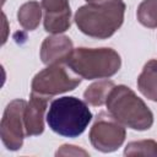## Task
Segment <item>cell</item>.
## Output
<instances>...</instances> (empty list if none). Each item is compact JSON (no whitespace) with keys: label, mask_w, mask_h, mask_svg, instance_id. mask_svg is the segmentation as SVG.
I'll use <instances>...</instances> for the list:
<instances>
[{"label":"cell","mask_w":157,"mask_h":157,"mask_svg":"<svg viewBox=\"0 0 157 157\" xmlns=\"http://www.w3.org/2000/svg\"><path fill=\"white\" fill-rule=\"evenodd\" d=\"M123 0H98L87 2L75 13V23L86 36L105 39L112 37L124 22Z\"/></svg>","instance_id":"cell-1"},{"label":"cell","mask_w":157,"mask_h":157,"mask_svg":"<svg viewBox=\"0 0 157 157\" xmlns=\"http://www.w3.org/2000/svg\"><path fill=\"white\" fill-rule=\"evenodd\" d=\"M105 105L114 119L132 130H148L153 124L152 112L128 86H114L108 94Z\"/></svg>","instance_id":"cell-2"},{"label":"cell","mask_w":157,"mask_h":157,"mask_svg":"<svg viewBox=\"0 0 157 157\" xmlns=\"http://www.w3.org/2000/svg\"><path fill=\"white\" fill-rule=\"evenodd\" d=\"M65 64L80 77L94 80L115 75L120 69L121 59L112 48H76Z\"/></svg>","instance_id":"cell-3"},{"label":"cell","mask_w":157,"mask_h":157,"mask_svg":"<svg viewBox=\"0 0 157 157\" xmlns=\"http://www.w3.org/2000/svg\"><path fill=\"white\" fill-rule=\"evenodd\" d=\"M91 120L92 113L86 102L76 97L54 99L47 113L49 128L65 137H77L86 130Z\"/></svg>","instance_id":"cell-4"},{"label":"cell","mask_w":157,"mask_h":157,"mask_svg":"<svg viewBox=\"0 0 157 157\" xmlns=\"http://www.w3.org/2000/svg\"><path fill=\"white\" fill-rule=\"evenodd\" d=\"M63 64H52L39 71L32 80V92L50 98L75 90L81 83V77Z\"/></svg>","instance_id":"cell-5"},{"label":"cell","mask_w":157,"mask_h":157,"mask_svg":"<svg viewBox=\"0 0 157 157\" xmlns=\"http://www.w3.org/2000/svg\"><path fill=\"white\" fill-rule=\"evenodd\" d=\"M125 135L123 124L114 119L109 112H101L90 130V141L101 152H113L123 145Z\"/></svg>","instance_id":"cell-6"},{"label":"cell","mask_w":157,"mask_h":157,"mask_svg":"<svg viewBox=\"0 0 157 157\" xmlns=\"http://www.w3.org/2000/svg\"><path fill=\"white\" fill-rule=\"evenodd\" d=\"M26 104L27 102L23 99H13L5 108L0 123V136L5 147L10 151H16L23 145V139L26 136Z\"/></svg>","instance_id":"cell-7"},{"label":"cell","mask_w":157,"mask_h":157,"mask_svg":"<svg viewBox=\"0 0 157 157\" xmlns=\"http://www.w3.org/2000/svg\"><path fill=\"white\" fill-rule=\"evenodd\" d=\"M44 10V28L47 32L59 34L69 29L71 25V10L69 0H42Z\"/></svg>","instance_id":"cell-8"},{"label":"cell","mask_w":157,"mask_h":157,"mask_svg":"<svg viewBox=\"0 0 157 157\" xmlns=\"http://www.w3.org/2000/svg\"><path fill=\"white\" fill-rule=\"evenodd\" d=\"M74 50L72 42L66 36L54 34L47 37L40 47V59L45 65L61 64L66 61Z\"/></svg>","instance_id":"cell-9"},{"label":"cell","mask_w":157,"mask_h":157,"mask_svg":"<svg viewBox=\"0 0 157 157\" xmlns=\"http://www.w3.org/2000/svg\"><path fill=\"white\" fill-rule=\"evenodd\" d=\"M48 97L32 92L25 109L26 136H37L44 131V113L48 105Z\"/></svg>","instance_id":"cell-10"},{"label":"cell","mask_w":157,"mask_h":157,"mask_svg":"<svg viewBox=\"0 0 157 157\" xmlns=\"http://www.w3.org/2000/svg\"><path fill=\"white\" fill-rule=\"evenodd\" d=\"M139 91L148 99L157 102V60L147 61L137 77Z\"/></svg>","instance_id":"cell-11"},{"label":"cell","mask_w":157,"mask_h":157,"mask_svg":"<svg viewBox=\"0 0 157 157\" xmlns=\"http://www.w3.org/2000/svg\"><path fill=\"white\" fill-rule=\"evenodd\" d=\"M42 17V5L37 1L25 2L17 12L18 23L27 31H33L38 27Z\"/></svg>","instance_id":"cell-12"},{"label":"cell","mask_w":157,"mask_h":157,"mask_svg":"<svg viewBox=\"0 0 157 157\" xmlns=\"http://www.w3.org/2000/svg\"><path fill=\"white\" fill-rule=\"evenodd\" d=\"M114 86H115L114 82L109 80H102V81H97L92 83L83 92L85 102L94 107H101L105 104L108 94Z\"/></svg>","instance_id":"cell-13"},{"label":"cell","mask_w":157,"mask_h":157,"mask_svg":"<svg viewBox=\"0 0 157 157\" xmlns=\"http://www.w3.org/2000/svg\"><path fill=\"white\" fill-rule=\"evenodd\" d=\"M137 21L147 27L156 28L157 27V0H144L136 11Z\"/></svg>","instance_id":"cell-14"},{"label":"cell","mask_w":157,"mask_h":157,"mask_svg":"<svg viewBox=\"0 0 157 157\" xmlns=\"http://www.w3.org/2000/svg\"><path fill=\"white\" fill-rule=\"evenodd\" d=\"M125 156H157V142L153 140H141L129 142L124 150Z\"/></svg>","instance_id":"cell-15"},{"label":"cell","mask_w":157,"mask_h":157,"mask_svg":"<svg viewBox=\"0 0 157 157\" xmlns=\"http://www.w3.org/2000/svg\"><path fill=\"white\" fill-rule=\"evenodd\" d=\"M55 155L56 156H88V152L74 145H63L56 151Z\"/></svg>","instance_id":"cell-16"},{"label":"cell","mask_w":157,"mask_h":157,"mask_svg":"<svg viewBox=\"0 0 157 157\" xmlns=\"http://www.w3.org/2000/svg\"><path fill=\"white\" fill-rule=\"evenodd\" d=\"M87 2H92V1H98V0H86Z\"/></svg>","instance_id":"cell-17"}]
</instances>
